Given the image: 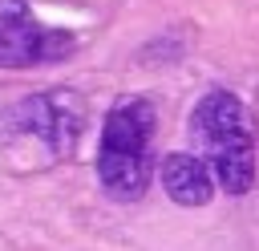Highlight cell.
<instances>
[{
	"label": "cell",
	"instance_id": "277c9868",
	"mask_svg": "<svg viewBox=\"0 0 259 251\" xmlns=\"http://www.w3.org/2000/svg\"><path fill=\"white\" fill-rule=\"evenodd\" d=\"M20 134H28L32 142H40L49 154H69L81 138V126H85V105L77 101L73 89H49V93H36L28 101H20L12 109Z\"/></svg>",
	"mask_w": 259,
	"mask_h": 251
},
{
	"label": "cell",
	"instance_id": "6da1fadb",
	"mask_svg": "<svg viewBox=\"0 0 259 251\" xmlns=\"http://www.w3.org/2000/svg\"><path fill=\"white\" fill-rule=\"evenodd\" d=\"M198 158L227 194H247L255 182V121L231 89H210L190 113Z\"/></svg>",
	"mask_w": 259,
	"mask_h": 251
},
{
	"label": "cell",
	"instance_id": "7a4b0ae2",
	"mask_svg": "<svg viewBox=\"0 0 259 251\" xmlns=\"http://www.w3.org/2000/svg\"><path fill=\"white\" fill-rule=\"evenodd\" d=\"M154 101L146 97H121L101 121L97 142V178L109 198L134 202L150 186L154 170Z\"/></svg>",
	"mask_w": 259,
	"mask_h": 251
},
{
	"label": "cell",
	"instance_id": "3957f363",
	"mask_svg": "<svg viewBox=\"0 0 259 251\" xmlns=\"http://www.w3.org/2000/svg\"><path fill=\"white\" fill-rule=\"evenodd\" d=\"M77 40L65 28H49L32 16L28 0H0V69L53 65L69 57Z\"/></svg>",
	"mask_w": 259,
	"mask_h": 251
},
{
	"label": "cell",
	"instance_id": "5b68a950",
	"mask_svg": "<svg viewBox=\"0 0 259 251\" xmlns=\"http://www.w3.org/2000/svg\"><path fill=\"white\" fill-rule=\"evenodd\" d=\"M162 190L178 202V206H202L210 202L214 194V174L206 170V162L198 154H186V150H174L162 158Z\"/></svg>",
	"mask_w": 259,
	"mask_h": 251
}]
</instances>
